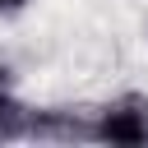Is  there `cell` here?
I'll use <instances>...</instances> for the list:
<instances>
[{"label":"cell","mask_w":148,"mask_h":148,"mask_svg":"<svg viewBox=\"0 0 148 148\" xmlns=\"http://www.w3.org/2000/svg\"><path fill=\"white\" fill-rule=\"evenodd\" d=\"M92 143L143 148L148 143V97L143 92H125V97L97 106L92 111Z\"/></svg>","instance_id":"cell-1"},{"label":"cell","mask_w":148,"mask_h":148,"mask_svg":"<svg viewBox=\"0 0 148 148\" xmlns=\"http://www.w3.org/2000/svg\"><path fill=\"white\" fill-rule=\"evenodd\" d=\"M28 139H37V143H74V139H88L92 143V111L79 116L69 106H32Z\"/></svg>","instance_id":"cell-2"},{"label":"cell","mask_w":148,"mask_h":148,"mask_svg":"<svg viewBox=\"0 0 148 148\" xmlns=\"http://www.w3.org/2000/svg\"><path fill=\"white\" fill-rule=\"evenodd\" d=\"M28 120H32V106H23L9 92V83H0V143L28 139Z\"/></svg>","instance_id":"cell-3"},{"label":"cell","mask_w":148,"mask_h":148,"mask_svg":"<svg viewBox=\"0 0 148 148\" xmlns=\"http://www.w3.org/2000/svg\"><path fill=\"white\" fill-rule=\"evenodd\" d=\"M18 9H28V0H0V14H18Z\"/></svg>","instance_id":"cell-4"}]
</instances>
